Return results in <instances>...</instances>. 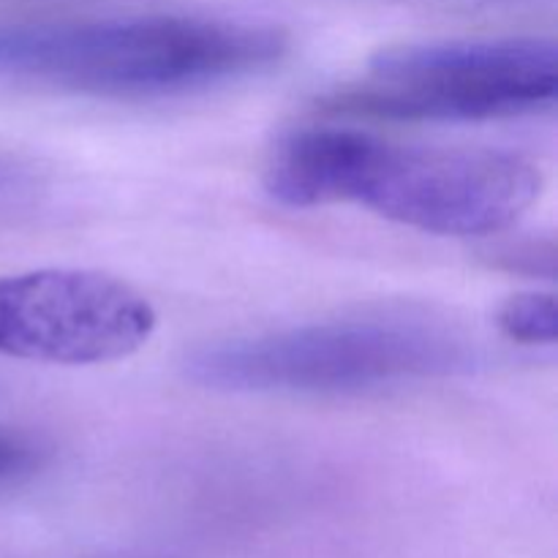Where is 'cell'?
Segmentation results:
<instances>
[{
    "instance_id": "cell-1",
    "label": "cell",
    "mask_w": 558,
    "mask_h": 558,
    "mask_svg": "<svg viewBox=\"0 0 558 558\" xmlns=\"http://www.w3.org/2000/svg\"><path fill=\"white\" fill-rule=\"evenodd\" d=\"M265 189L294 210L360 205L441 238L510 229L543 194L532 158L494 147L392 142L343 125L287 131L265 163Z\"/></svg>"
},
{
    "instance_id": "cell-2",
    "label": "cell",
    "mask_w": 558,
    "mask_h": 558,
    "mask_svg": "<svg viewBox=\"0 0 558 558\" xmlns=\"http://www.w3.org/2000/svg\"><path fill=\"white\" fill-rule=\"evenodd\" d=\"M289 52L281 27L216 16L0 25V85L85 98H172L270 71Z\"/></svg>"
},
{
    "instance_id": "cell-3",
    "label": "cell",
    "mask_w": 558,
    "mask_h": 558,
    "mask_svg": "<svg viewBox=\"0 0 558 558\" xmlns=\"http://www.w3.org/2000/svg\"><path fill=\"white\" fill-rule=\"evenodd\" d=\"M477 343L412 314L341 316L213 341L185 354L194 385L256 396H360L469 374Z\"/></svg>"
},
{
    "instance_id": "cell-4",
    "label": "cell",
    "mask_w": 558,
    "mask_h": 558,
    "mask_svg": "<svg viewBox=\"0 0 558 558\" xmlns=\"http://www.w3.org/2000/svg\"><path fill=\"white\" fill-rule=\"evenodd\" d=\"M556 98V41L521 36L379 49L363 74L319 107L390 123H485L539 114L554 109Z\"/></svg>"
},
{
    "instance_id": "cell-5",
    "label": "cell",
    "mask_w": 558,
    "mask_h": 558,
    "mask_svg": "<svg viewBox=\"0 0 558 558\" xmlns=\"http://www.w3.org/2000/svg\"><path fill=\"white\" fill-rule=\"evenodd\" d=\"M158 316L131 283L96 270L0 276V354L27 363L101 365L150 341Z\"/></svg>"
},
{
    "instance_id": "cell-6",
    "label": "cell",
    "mask_w": 558,
    "mask_h": 558,
    "mask_svg": "<svg viewBox=\"0 0 558 558\" xmlns=\"http://www.w3.org/2000/svg\"><path fill=\"white\" fill-rule=\"evenodd\" d=\"M496 325L510 341L526 347H554L558 338V303L554 294L521 292L496 314Z\"/></svg>"
},
{
    "instance_id": "cell-7",
    "label": "cell",
    "mask_w": 558,
    "mask_h": 558,
    "mask_svg": "<svg viewBox=\"0 0 558 558\" xmlns=\"http://www.w3.org/2000/svg\"><path fill=\"white\" fill-rule=\"evenodd\" d=\"M49 461V450L38 436L16 425L0 423V485H16L41 472Z\"/></svg>"
},
{
    "instance_id": "cell-8",
    "label": "cell",
    "mask_w": 558,
    "mask_h": 558,
    "mask_svg": "<svg viewBox=\"0 0 558 558\" xmlns=\"http://www.w3.org/2000/svg\"><path fill=\"white\" fill-rule=\"evenodd\" d=\"M494 265L501 270L521 272L532 278H554L556 276V243L550 238L545 240H510L496 248H490Z\"/></svg>"
},
{
    "instance_id": "cell-9",
    "label": "cell",
    "mask_w": 558,
    "mask_h": 558,
    "mask_svg": "<svg viewBox=\"0 0 558 558\" xmlns=\"http://www.w3.org/2000/svg\"><path fill=\"white\" fill-rule=\"evenodd\" d=\"M44 189V174L31 161L0 153V205H25Z\"/></svg>"
}]
</instances>
